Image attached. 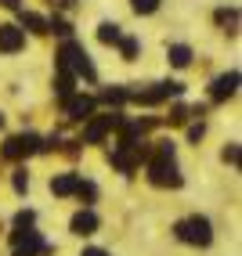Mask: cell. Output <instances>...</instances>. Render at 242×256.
<instances>
[{"label": "cell", "instance_id": "11", "mask_svg": "<svg viewBox=\"0 0 242 256\" xmlns=\"http://www.w3.org/2000/svg\"><path fill=\"white\" fill-rule=\"evenodd\" d=\"M170 62H174L177 69H184V65L192 62V50H188L184 44H174V47H170Z\"/></svg>", "mask_w": 242, "mask_h": 256}, {"label": "cell", "instance_id": "10", "mask_svg": "<svg viewBox=\"0 0 242 256\" xmlns=\"http://www.w3.org/2000/svg\"><path fill=\"white\" fill-rule=\"evenodd\" d=\"M235 87H238V72L220 76V80L213 83V98H217V101H220V98H228V94H235Z\"/></svg>", "mask_w": 242, "mask_h": 256}, {"label": "cell", "instance_id": "12", "mask_svg": "<svg viewBox=\"0 0 242 256\" xmlns=\"http://www.w3.org/2000/svg\"><path fill=\"white\" fill-rule=\"evenodd\" d=\"M98 36H101V40H105V44H119V40H123V32H119V26H112V22H105V26H101V29H98Z\"/></svg>", "mask_w": 242, "mask_h": 256}, {"label": "cell", "instance_id": "9", "mask_svg": "<svg viewBox=\"0 0 242 256\" xmlns=\"http://www.w3.org/2000/svg\"><path fill=\"white\" fill-rule=\"evenodd\" d=\"M76 188H80V177H73V174H62V177L51 180V192L55 195H73Z\"/></svg>", "mask_w": 242, "mask_h": 256}, {"label": "cell", "instance_id": "7", "mask_svg": "<svg viewBox=\"0 0 242 256\" xmlns=\"http://www.w3.org/2000/svg\"><path fill=\"white\" fill-rule=\"evenodd\" d=\"M94 228H98V216H94L91 210H80V213L73 216V231H76V234H91Z\"/></svg>", "mask_w": 242, "mask_h": 256}, {"label": "cell", "instance_id": "15", "mask_svg": "<svg viewBox=\"0 0 242 256\" xmlns=\"http://www.w3.org/2000/svg\"><path fill=\"white\" fill-rule=\"evenodd\" d=\"M159 8V0H134V11L137 14H148V11H155Z\"/></svg>", "mask_w": 242, "mask_h": 256}, {"label": "cell", "instance_id": "3", "mask_svg": "<svg viewBox=\"0 0 242 256\" xmlns=\"http://www.w3.org/2000/svg\"><path fill=\"white\" fill-rule=\"evenodd\" d=\"M62 69H73V72H80V76L94 80V65H91V58H87V50L76 47V44H65V47H62Z\"/></svg>", "mask_w": 242, "mask_h": 256}, {"label": "cell", "instance_id": "19", "mask_svg": "<svg viewBox=\"0 0 242 256\" xmlns=\"http://www.w3.org/2000/svg\"><path fill=\"white\" fill-rule=\"evenodd\" d=\"M0 126H4V116H0Z\"/></svg>", "mask_w": 242, "mask_h": 256}, {"label": "cell", "instance_id": "13", "mask_svg": "<svg viewBox=\"0 0 242 256\" xmlns=\"http://www.w3.org/2000/svg\"><path fill=\"white\" fill-rule=\"evenodd\" d=\"M87 112H91V101H87V98H76V101H69V116H73V119H83Z\"/></svg>", "mask_w": 242, "mask_h": 256}, {"label": "cell", "instance_id": "5", "mask_svg": "<svg viewBox=\"0 0 242 256\" xmlns=\"http://www.w3.org/2000/svg\"><path fill=\"white\" fill-rule=\"evenodd\" d=\"M22 44H26V32L19 26H0V50H4V54L22 50Z\"/></svg>", "mask_w": 242, "mask_h": 256}, {"label": "cell", "instance_id": "17", "mask_svg": "<svg viewBox=\"0 0 242 256\" xmlns=\"http://www.w3.org/2000/svg\"><path fill=\"white\" fill-rule=\"evenodd\" d=\"M83 256H109V252H101V249H87Z\"/></svg>", "mask_w": 242, "mask_h": 256}, {"label": "cell", "instance_id": "18", "mask_svg": "<svg viewBox=\"0 0 242 256\" xmlns=\"http://www.w3.org/2000/svg\"><path fill=\"white\" fill-rule=\"evenodd\" d=\"M0 4H4V8H19V0H0Z\"/></svg>", "mask_w": 242, "mask_h": 256}, {"label": "cell", "instance_id": "1", "mask_svg": "<svg viewBox=\"0 0 242 256\" xmlns=\"http://www.w3.org/2000/svg\"><path fill=\"white\" fill-rule=\"evenodd\" d=\"M148 177H152V184H159V188H174V184H181L177 166H174V148H170V144L159 148V159H152Z\"/></svg>", "mask_w": 242, "mask_h": 256}, {"label": "cell", "instance_id": "4", "mask_svg": "<svg viewBox=\"0 0 242 256\" xmlns=\"http://www.w3.org/2000/svg\"><path fill=\"white\" fill-rule=\"evenodd\" d=\"M40 148V138H33V134H22V138H11L4 144V159H22V156H33V152Z\"/></svg>", "mask_w": 242, "mask_h": 256}, {"label": "cell", "instance_id": "2", "mask_svg": "<svg viewBox=\"0 0 242 256\" xmlns=\"http://www.w3.org/2000/svg\"><path fill=\"white\" fill-rule=\"evenodd\" d=\"M177 238L188 246H206L210 242V220H202V216H188L177 224Z\"/></svg>", "mask_w": 242, "mask_h": 256}, {"label": "cell", "instance_id": "8", "mask_svg": "<svg viewBox=\"0 0 242 256\" xmlns=\"http://www.w3.org/2000/svg\"><path fill=\"white\" fill-rule=\"evenodd\" d=\"M116 123H119L116 116H105V119H94V123L87 126V134H83V138H87V141H101V138H105V130H109V126H116Z\"/></svg>", "mask_w": 242, "mask_h": 256}, {"label": "cell", "instance_id": "14", "mask_svg": "<svg viewBox=\"0 0 242 256\" xmlns=\"http://www.w3.org/2000/svg\"><path fill=\"white\" fill-rule=\"evenodd\" d=\"M22 26L33 29V32H47V22L40 18V14H22Z\"/></svg>", "mask_w": 242, "mask_h": 256}, {"label": "cell", "instance_id": "16", "mask_svg": "<svg viewBox=\"0 0 242 256\" xmlns=\"http://www.w3.org/2000/svg\"><path fill=\"white\" fill-rule=\"evenodd\" d=\"M119 47H123V58H134L137 54V40H119Z\"/></svg>", "mask_w": 242, "mask_h": 256}, {"label": "cell", "instance_id": "6", "mask_svg": "<svg viewBox=\"0 0 242 256\" xmlns=\"http://www.w3.org/2000/svg\"><path fill=\"white\" fill-rule=\"evenodd\" d=\"M15 242H19V249H15V256H37V252H40V234H37V231H26V238L19 234V238H15Z\"/></svg>", "mask_w": 242, "mask_h": 256}]
</instances>
